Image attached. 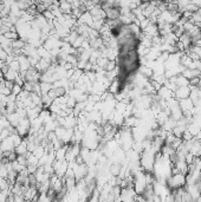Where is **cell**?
Returning <instances> with one entry per match:
<instances>
[{
	"mask_svg": "<svg viewBox=\"0 0 201 202\" xmlns=\"http://www.w3.org/2000/svg\"><path fill=\"white\" fill-rule=\"evenodd\" d=\"M121 170H122V166H121L118 162H115L110 166V174L114 176V177H118Z\"/></svg>",
	"mask_w": 201,
	"mask_h": 202,
	"instance_id": "cell-4",
	"label": "cell"
},
{
	"mask_svg": "<svg viewBox=\"0 0 201 202\" xmlns=\"http://www.w3.org/2000/svg\"><path fill=\"white\" fill-rule=\"evenodd\" d=\"M194 202H201V196H199V197H198V199H196Z\"/></svg>",
	"mask_w": 201,
	"mask_h": 202,
	"instance_id": "cell-15",
	"label": "cell"
},
{
	"mask_svg": "<svg viewBox=\"0 0 201 202\" xmlns=\"http://www.w3.org/2000/svg\"><path fill=\"white\" fill-rule=\"evenodd\" d=\"M76 104H77V101L75 99L74 97H70V96H69V98H67V102H66V108L74 109L75 107H76Z\"/></svg>",
	"mask_w": 201,
	"mask_h": 202,
	"instance_id": "cell-9",
	"label": "cell"
},
{
	"mask_svg": "<svg viewBox=\"0 0 201 202\" xmlns=\"http://www.w3.org/2000/svg\"><path fill=\"white\" fill-rule=\"evenodd\" d=\"M189 96H190V89H189V86L177 88L176 91L174 92V95H173V97H174L175 99H177V101L187 99V98H189Z\"/></svg>",
	"mask_w": 201,
	"mask_h": 202,
	"instance_id": "cell-2",
	"label": "cell"
},
{
	"mask_svg": "<svg viewBox=\"0 0 201 202\" xmlns=\"http://www.w3.org/2000/svg\"><path fill=\"white\" fill-rule=\"evenodd\" d=\"M181 138H182V141H183V142H189V141H192V140L194 138V136L190 134L188 130H186V131L183 133V135H182V137H181Z\"/></svg>",
	"mask_w": 201,
	"mask_h": 202,
	"instance_id": "cell-8",
	"label": "cell"
},
{
	"mask_svg": "<svg viewBox=\"0 0 201 202\" xmlns=\"http://www.w3.org/2000/svg\"><path fill=\"white\" fill-rule=\"evenodd\" d=\"M14 151H15V154L18 156H24L25 154L27 153V144L25 141H23V143L20 144L19 147H17V148H14Z\"/></svg>",
	"mask_w": 201,
	"mask_h": 202,
	"instance_id": "cell-5",
	"label": "cell"
},
{
	"mask_svg": "<svg viewBox=\"0 0 201 202\" xmlns=\"http://www.w3.org/2000/svg\"><path fill=\"white\" fill-rule=\"evenodd\" d=\"M167 186L168 188H170L172 190L185 188V186H186V175L176 174V175L169 176L167 179Z\"/></svg>",
	"mask_w": 201,
	"mask_h": 202,
	"instance_id": "cell-1",
	"label": "cell"
},
{
	"mask_svg": "<svg viewBox=\"0 0 201 202\" xmlns=\"http://www.w3.org/2000/svg\"><path fill=\"white\" fill-rule=\"evenodd\" d=\"M4 37H5L6 39H8V40H11V41L19 39V34H18V32H11V31L4 34Z\"/></svg>",
	"mask_w": 201,
	"mask_h": 202,
	"instance_id": "cell-7",
	"label": "cell"
},
{
	"mask_svg": "<svg viewBox=\"0 0 201 202\" xmlns=\"http://www.w3.org/2000/svg\"><path fill=\"white\" fill-rule=\"evenodd\" d=\"M17 162L19 163L20 166H23V167H26V166H27V160H26V157H25V156H18Z\"/></svg>",
	"mask_w": 201,
	"mask_h": 202,
	"instance_id": "cell-10",
	"label": "cell"
},
{
	"mask_svg": "<svg viewBox=\"0 0 201 202\" xmlns=\"http://www.w3.org/2000/svg\"><path fill=\"white\" fill-rule=\"evenodd\" d=\"M7 56H8V54H7L6 52L4 51V50H2L1 47H0V61H2L4 63H5V61H6Z\"/></svg>",
	"mask_w": 201,
	"mask_h": 202,
	"instance_id": "cell-13",
	"label": "cell"
},
{
	"mask_svg": "<svg viewBox=\"0 0 201 202\" xmlns=\"http://www.w3.org/2000/svg\"><path fill=\"white\" fill-rule=\"evenodd\" d=\"M139 72H140L141 76H142V77H144V78H152V77H153V74H154L153 69H150L149 66H144V65H141Z\"/></svg>",
	"mask_w": 201,
	"mask_h": 202,
	"instance_id": "cell-3",
	"label": "cell"
},
{
	"mask_svg": "<svg viewBox=\"0 0 201 202\" xmlns=\"http://www.w3.org/2000/svg\"><path fill=\"white\" fill-rule=\"evenodd\" d=\"M21 91H23V88L15 84V85H14V88L12 89V91H11V92H12V95H14V96H18V95H19Z\"/></svg>",
	"mask_w": 201,
	"mask_h": 202,
	"instance_id": "cell-12",
	"label": "cell"
},
{
	"mask_svg": "<svg viewBox=\"0 0 201 202\" xmlns=\"http://www.w3.org/2000/svg\"><path fill=\"white\" fill-rule=\"evenodd\" d=\"M0 70H1V72H2V74H6L7 72H8V71H10V65H8V64H6V63H5V64H4V65H2V67H1V69H0Z\"/></svg>",
	"mask_w": 201,
	"mask_h": 202,
	"instance_id": "cell-14",
	"label": "cell"
},
{
	"mask_svg": "<svg viewBox=\"0 0 201 202\" xmlns=\"http://www.w3.org/2000/svg\"><path fill=\"white\" fill-rule=\"evenodd\" d=\"M14 85H15V83L13 81H5V83H4V86L6 89H8V90H11V91L14 88Z\"/></svg>",
	"mask_w": 201,
	"mask_h": 202,
	"instance_id": "cell-11",
	"label": "cell"
},
{
	"mask_svg": "<svg viewBox=\"0 0 201 202\" xmlns=\"http://www.w3.org/2000/svg\"><path fill=\"white\" fill-rule=\"evenodd\" d=\"M11 46H12L13 50H24L25 46H26V44L19 38V39H17V40L12 41V45H11Z\"/></svg>",
	"mask_w": 201,
	"mask_h": 202,
	"instance_id": "cell-6",
	"label": "cell"
}]
</instances>
